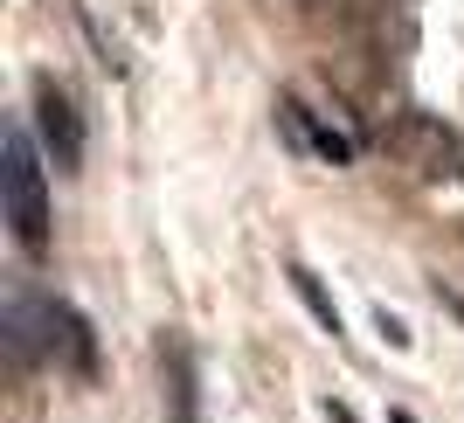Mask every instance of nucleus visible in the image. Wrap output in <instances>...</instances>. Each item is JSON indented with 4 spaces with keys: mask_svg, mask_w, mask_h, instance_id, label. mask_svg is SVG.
Returning a JSON list of instances; mask_svg holds the SVG:
<instances>
[{
    "mask_svg": "<svg viewBox=\"0 0 464 423\" xmlns=\"http://www.w3.org/2000/svg\"><path fill=\"white\" fill-rule=\"evenodd\" d=\"M0 173H7V230L28 257L49 251V173H42L35 133L28 125H7L0 139Z\"/></svg>",
    "mask_w": 464,
    "mask_h": 423,
    "instance_id": "1",
    "label": "nucleus"
},
{
    "mask_svg": "<svg viewBox=\"0 0 464 423\" xmlns=\"http://www.w3.org/2000/svg\"><path fill=\"white\" fill-rule=\"evenodd\" d=\"M63 333H83V320L70 306H56L49 291H7V306H0V340L14 347L21 361H49Z\"/></svg>",
    "mask_w": 464,
    "mask_h": 423,
    "instance_id": "2",
    "label": "nucleus"
},
{
    "mask_svg": "<svg viewBox=\"0 0 464 423\" xmlns=\"http://www.w3.org/2000/svg\"><path fill=\"white\" fill-rule=\"evenodd\" d=\"M35 125H42V139H49L56 167H83V112L56 77L35 84Z\"/></svg>",
    "mask_w": 464,
    "mask_h": 423,
    "instance_id": "3",
    "label": "nucleus"
},
{
    "mask_svg": "<svg viewBox=\"0 0 464 423\" xmlns=\"http://www.w3.org/2000/svg\"><path fill=\"white\" fill-rule=\"evenodd\" d=\"M160 382H167V423H208L201 417V368H194V347L180 333L160 340Z\"/></svg>",
    "mask_w": 464,
    "mask_h": 423,
    "instance_id": "4",
    "label": "nucleus"
},
{
    "mask_svg": "<svg viewBox=\"0 0 464 423\" xmlns=\"http://www.w3.org/2000/svg\"><path fill=\"white\" fill-rule=\"evenodd\" d=\"M277 112H285L291 125H298V146H312L319 160H333V167H347V160H353V139H340V133L326 125V118H312L305 104H298V97H277Z\"/></svg>",
    "mask_w": 464,
    "mask_h": 423,
    "instance_id": "5",
    "label": "nucleus"
},
{
    "mask_svg": "<svg viewBox=\"0 0 464 423\" xmlns=\"http://www.w3.org/2000/svg\"><path fill=\"white\" fill-rule=\"evenodd\" d=\"M291 285H298V299H305V312H312V320H319V327H326L333 340H340V306L326 299V285H319V278H312L305 264H291Z\"/></svg>",
    "mask_w": 464,
    "mask_h": 423,
    "instance_id": "6",
    "label": "nucleus"
},
{
    "mask_svg": "<svg viewBox=\"0 0 464 423\" xmlns=\"http://www.w3.org/2000/svg\"><path fill=\"white\" fill-rule=\"evenodd\" d=\"M326 423H361V417H353L347 403H326Z\"/></svg>",
    "mask_w": 464,
    "mask_h": 423,
    "instance_id": "7",
    "label": "nucleus"
},
{
    "mask_svg": "<svg viewBox=\"0 0 464 423\" xmlns=\"http://www.w3.org/2000/svg\"><path fill=\"white\" fill-rule=\"evenodd\" d=\"M395 423H409V417H402V409H395Z\"/></svg>",
    "mask_w": 464,
    "mask_h": 423,
    "instance_id": "8",
    "label": "nucleus"
}]
</instances>
